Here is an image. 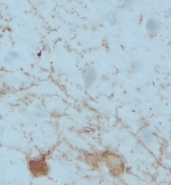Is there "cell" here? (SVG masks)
<instances>
[{
  "mask_svg": "<svg viewBox=\"0 0 171 185\" xmlns=\"http://www.w3.org/2000/svg\"><path fill=\"white\" fill-rule=\"evenodd\" d=\"M97 75L98 72L93 65L87 64V65H85V67H83V69H82V79H83L84 85L86 88L89 89L94 85L97 80Z\"/></svg>",
  "mask_w": 171,
  "mask_h": 185,
  "instance_id": "cell-1",
  "label": "cell"
},
{
  "mask_svg": "<svg viewBox=\"0 0 171 185\" xmlns=\"http://www.w3.org/2000/svg\"><path fill=\"white\" fill-rule=\"evenodd\" d=\"M29 170L34 176H43L49 171L48 164L43 159H33L29 161Z\"/></svg>",
  "mask_w": 171,
  "mask_h": 185,
  "instance_id": "cell-2",
  "label": "cell"
},
{
  "mask_svg": "<svg viewBox=\"0 0 171 185\" xmlns=\"http://www.w3.org/2000/svg\"><path fill=\"white\" fill-rule=\"evenodd\" d=\"M106 162L111 172H113L115 175L121 173L124 169L123 161L121 160V158L119 156H117L115 154H108L106 158Z\"/></svg>",
  "mask_w": 171,
  "mask_h": 185,
  "instance_id": "cell-3",
  "label": "cell"
},
{
  "mask_svg": "<svg viewBox=\"0 0 171 185\" xmlns=\"http://www.w3.org/2000/svg\"><path fill=\"white\" fill-rule=\"evenodd\" d=\"M145 28L146 30L151 34H156L160 31L161 24L158 20H156L155 18H149L147 19L146 23H145Z\"/></svg>",
  "mask_w": 171,
  "mask_h": 185,
  "instance_id": "cell-4",
  "label": "cell"
},
{
  "mask_svg": "<svg viewBox=\"0 0 171 185\" xmlns=\"http://www.w3.org/2000/svg\"><path fill=\"white\" fill-rule=\"evenodd\" d=\"M140 137H141V140H142L145 144H151V143H153L154 140H155L154 132L151 130L149 127H145L141 130Z\"/></svg>",
  "mask_w": 171,
  "mask_h": 185,
  "instance_id": "cell-5",
  "label": "cell"
},
{
  "mask_svg": "<svg viewBox=\"0 0 171 185\" xmlns=\"http://www.w3.org/2000/svg\"><path fill=\"white\" fill-rule=\"evenodd\" d=\"M106 19H107V21L109 22V24L111 25V26H115L116 23H117V16L112 11L107 12V13H106Z\"/></svg>",
  "mask_w": 171,
  "mask_h": 185,
  "instance_id": "cell-6",
  "label": "cell"
},
{
  "mask_svg": "<svg viewBox=\"0 0 171 185\" xmlns=\"http://www.w3.org/2000/svg\"><path fill=\"white\" fill-rule=\"evenodd\" d=\"M32 115H33V117H35L36 119H43L45 117H47L46 112H44L43 110H39V109L33 110V111H32Z\"/></svg>",
  "mask_w": 171,
  "mask_h": 185,
  "instance_id": "cell-7",
  "label": "cell"
},
{
  "mask_svg": "<svg viewBox=\"0 0 171 185\" xmlns=\"http://www.w3.org/2000/svg\"><path fill=\"white\" fill-rule=\"evenodd\" d=\"M122 6L123 8L130 10L134 6V0H122Z\"/></svg>",
  "mask_w": 171,
  "mask_h": 185,
  "instance_id": "cell-8",
  "label": "cell"
},
{
  "mask_svg": "<svg viewBox=\"0 0 171 185\" xmlns=\"http://www.w3.org/2000/svg\"><path fill=\"white\" fill-rule=\"evenodd\" d=\"M7 55L9 57L11 58V59L14 61V60H17L19 57H20V54H19L17 51H14V50H10V51H8V53Z\"/></svg>",
  "mask_w": 171,
  "mask_h": 185,
  "instance_id": "cell-9",
  "label": "cell"
},
{
  "mask_svg": "<svg viewBox=\"0 0 171 185\" xmlns=\"http://www.w3.org/2000/svg\"><path fill=\"white\" fill-rule=\"evenodd\" d=\"M133 67H134V69H135V70H141V69H143V67H144L143 61H142V60H136L135 62L133 63Z\"/></svg>",
  "mask_w": 171,
  "mask_h": 185,
  "instance_id": "cell-10",
  "label": "cell"
},
{
  "mask_svg": "<svg viewBox=\"0 0 171 185\" xmlns=\"http://www.w3.org/2000/svg\"><path fill=\"white\" fill-rule=\"evenodd\" d=\"M130 103H131V105L133 107H135V108H138V107H140L141 104H142V102H141V100L139 98H133L130 101Z\"/></svg>",
  "mask_w": 171,
  "mask_h": 185,
  "instance_id": "cell-11",
  "label": "cell"
},
{
  "mask_svg": "<svg viewBox=\"0 0 171 185\" xmlns=\"http://www.w3.org/2000/svg\"><path fill=\"white\" fill-rule=\"evenodd\" d=\"M3 64L9 66V65H11V64H13V60L8 56V55H6V56L4 57V59H3Z\"/></svg>",
  "mask_w": 171,
  "mask_h": 185,
  "instance_id": "cell-12",
  "label": "cell"
},
{
  "mask_svg": "<svg viewBox=\"0 0 171 185\" xmlns=\"http://www.w3.org/2000/svg\"><path fill=\"white\" fill-rule=\"evenodd\" d=\"M154 72H155L156 74H161L163 72L162 67H161L159 64H156V65L154 66Z\"/></svg>",
  "mask_w": 171,
  "mask_h": 185,
  "instance_id": "cell-13",
  "label": "cell"
},
{
  "mask_svg": "<svg viewBox=\"0 0 171 185\" xmlns=\"http://www.w3.org/2000/svg\"><path fill=\"white\" fill-rule=\"evenodd\" d=\"M3 134H4V128H3L2 126H0V137H1Z\"/></svg>",
  "mask_w": 171,
  "mask_h": 185,
  "instance_id": "cell-14",
  "label": "cell"
},
{
  "mask_svg": "<svg viewBox=\"0 0 171 185\" xmlns=\"http://www.w3.org/2000/svg\"><path fill=\"white\" fill-rule=\"evenodd\" d=\"M0 51H1V46H0Z\"/></svg>",
  "mask_w": 171,
  "mask_h": 185,
  "instance_id": "cell-15",
  "label": "cell"
}]
</instances>
